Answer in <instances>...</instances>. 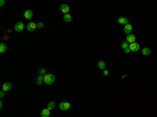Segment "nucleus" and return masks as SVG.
<instances>
[{
  "label": "nucleus",
  "instance_id": "1",
  "mask_svg": "<svg viewBox=\"0 0 157 117\" xmlns=\"http://www.w3.org/2000/svg\"><path fill=\"white\" fill-rule=\"evenodd\" d=\"M54 80H56V77L52 73H46L44 75V84L46 85H52L54 82Z\"/></svg>",
  "mask_w": 157,
  "mask_h": 117
},
{
  "label": "nucleus",
  "instance_id": "2",
  "mask_svg": "<svg viewBox=\"0 0 157 117\" xmlns=\"http://www.w3.org/2000/svg\"><path fill=\"white\" fill-rule=\"evenodd\" d=\"M59 108H60V110H62V111H68L71 109V105L69 103H66V101H62V103H60V105H59Z\"/></svg>",
  "mask_w": 157,
  "mask_h": 117
},
{
  "label": "nucleus",
  "instance_id": "3",
  "mask_svg": "<svg viewBox=\"0 0 157 117\" xmlns=\"http://www.w3.org/2000/svg\"><path fill=\"white\" fill-rule=\"evenodd\" d=\"M14 29H15L16 33L23 32V29H24V24H23V22H17L14 26Z\"/></svg>",
  "mask_w": 157,
  "mask_h": 117
},
{
  "label": "nucleus",
  "instance_id": "4",
  "mask_svg": "<svg viewBox=\"0 0 157 117\" xmlns=\"http://www.w3.org/2000/svg\"><path fill=\"white\" fill-rule=\"evenodd\" d=\"M139 48H140V46H139L138 43H136V42H134V43H132V44L129 45V49H130L131 51H133V52L138 51Z\"/></svg>",
  "mask_w": 157,
  "mask_h": 117
},
{
  "label": "nucleus",
  "instance_id": "5",
  "mask_svg": "<svg viewBox=\"0 0 157 117\" xmlns=\"http://www.w3.org/2000/svg\"><path fill=\"white\" fill-rule=\"evenodd\" d=\"M135 40H136V37H135L133 34L127 35V37H126V42H128L129 44H132V43H134Z\"/></svg>",
  "mask_w": 157,
  "mask_h": 117
},
{
  "label": "nucleus",
  "instance_id": "6",
  "mask_svg": "<svg viewBox=\"0 0 157 117\" xmlns=\"http://www.w3.org/2000/svg\"><path fill=\"white\" fill-rule=\"evenodd\" d=\"M36 27H37V23H35V22H29L28 24L26 25V28L29 33H33L34 30L36 29Z\"/></svg>",
  "mask_w": 157,
  "mask_h": 117
},
{
  "label": "nucleus",
  "instance_id": "7",
  "mask_svg": "<svg viewBox=\"0 0 157 117\" xmlns=\"http://www.w3.org/2000/svg\"><path fill=\"white\" fill-rule=\"evenodd\" d=\"M69 5L68 4H66V3H63V4L60 6V11L62 12L64 15H66V14H68V12H69Z\"/></svg>",
  "mask_w": 157,
  "mask_h": 117
},
{
  "label": "nucleus",
  "instance_id": "8",
  "mask_svg": "<svg viewBox=\"0 0 157 117\" xmlns=\"http://www.w3.org/2000/svg\"><path fill=\"white\" fill-rule=\"evenodd\" d=\"M34 16V13H33V11L31 10H25L24 12V18L27 19V20H30L31 18H33Z\"/></svg>",
  "mask_w": 157,
  "mask_h": 117
},
{
  "label": "nucleus",
  "instance_id": "9",
  "mask_svg": "<svg viewBox=\"0 0 157 117\" xmlns=\"http://www.w3.org/2000/svg\"><path fill=\"white\" fill-rule=\"evenodd\" d=\"M117 22L121 25H127V24H129V19L126 18V17H119L118 19H117Z\"/></svg>",
  "mask_w": 157,
  "mask_h": 117
},
{
  "label": "nucleus",
  "instance_id": "10",
  "mask_svg": "<svg viewBox=\"0 0 157 117\" xmlns=\"http://www.w3.org/2000/svg\"><path fill=\"white\" fill-rule=\"evenodd\" d=\"M132 29H133V26L130 24V23L124 26V33L127 34V35H130L132 33Z\"/></svg>",
  "mask_w": 157,
  "mask_h": 117
},
{
  "label": "nucleus",
  "instance_id": "11",
  "mask_svg": "<svg viewBox=\"0 0 157 117\" xmlns=\"http://www.w3.org/2000/svg\"><path fill=\"white\" fill-rule=\"evenodd\" d=\"M12 88H13V85H12L11 83H4L2 85V91L7 92V91H10Z\"/></svg>",
  "mask_w": 157,
  "mask_h": 117
},
{
  "label": "nucleus",
  "instance_id": "12",
  "mask_svg": "<svg viewBox=\"0 0 157 117\" xmlns=\"http://www.w3.org/2000/svg\"><path fill=\"white\" fill-rule=\"evenodd\" d=\"M6 50H7V45L5 43L1 42L0 43V53H4V52H6Z\"/></svg>",
  "mask_w": 157,
  "mask_h": 117
},
{
  "label": "nucleus",
  "instance_id": "13",
  "mask_svg": "<svg viewBox=\"0 0 157 117\" xmlns=\"http://www.w3.org/2000/svg\"><path fill=\"white\" fill-rule=\"evenodd\" d=\"M50 116V110L48 109H43L41 111V117H49Z\"/></svg>",
  "mask_w": 157,
  "mask_h": 117
},
{
  "label": "nucleus",
  "instance_id": "14",
  "mask_svg": "<svg viewBox=\"0 0 157 117\" xmlns=\"http://www.w3.org/2000/svg\"><path fill=\"white\" fill-rule=\"evenodd\" d=\"M63 20H64L65 22L69 23V22L72 21V16L70 14H66V15H64V17H63Z\"/></svg>",
  "mask_w": 157,
  "mask_h": 117
},
{
  "label": "nucleus",
  "instance_id": "15",
  "mask_svg": "<svg viewBox=\"0 0 157 117\" xmlns=\"http://www.w3.org/2000/svg\"><path fill=\"white\" fill-rule=\"evenodd\" d=\"M141 53L144 54V56H150L151 54V49L149 47H144L141 49Z\"/></svg>",
  "mask_w": 157,
  "mask_h": 117
},
{
  "label": "nucleus",
  "instance_id": "16",
  "mask_svg": "<svg viewBox=\"0 0 157 117\" xmlns=\"http://www.w3.org/2000/svg\"><path fill=\"white\" fill-rule=\"evenodd\" d=\"M97 67H99V69L105 70L106 69V63H105L104 61H99V62H97Z\"/></svg>",
  "mask_w": 157,
  "mask_h": 117
},
{
  "label": "nucleus",
  "instance_id": "17",
  "mask_svg": "<svg viewBox=\"0 0 157 117\" xmlns=\"http://www.w3.org/2000/svg\"><path fill=\"white\" fill-rule=\"evenodd\" d=\"M54 107H56V103H54L53 100H50L49 103H48V105H47V109H48V110H53L54 109Z\"/></svg>",
  "mask_w": 157,
  "mask_h": 117
},
{
  "label": "nucleus",
  "instance_id": "18",
  "mask_svg": "<svg viewBox=\"0 0 157 117\" xmlns=\"http://www.w3.org/2000/svg\"><path fill=\"white\" fill-rule=\"evenodd\" d=\"M42 83H44V75H38V79H37V85H42Z\"/></svg>",
  "mask_w": 157,
  "mask_h": 117
},
{
  "label": "nucleus",
  "instance_id": "19",
  "mask_svg": "<svg viewBox=\"0 0 157 117\" xmlns=\"http://www.w3.org/2000/svg\"><path fill=\"white\" fill-rule=\"evenodd\" d=\"M129 45H130V44H129L128 42H121V43H120V47L123 48L124 50L127 49V48H129Z\"/></svg>",
  "mask_w": 157,
  "mask_h": 117
},
{
  "label": "nucleus",
  "instance_id": "20",
  "mask_svg": "<svg viewBox=\"0 0 157 117\" xmlns=\"http://www.w3.org/2000/svg\"><path fill=\"white\" fill-rule=\"evenodd\" d=\"M46 70H45V68H41V69H39L38 70V73H39V75H45L46 74Z\"/></svg>",
  "mask_w": 157,
  "mask_h": 117
},
{
  "label": "nucleus",
  "instance_id": "21",
  "mask_svg": "<svg viewBox=\"0 0 157 117\" xmlns=\"http://www.w3.org/2000/svg\"><path fill=\"white\" fill-rule=\"evenodd\" d=\"M37 27L38 28H43V27H44V23L43 22H38L37 23Z\"/></svg>",
  "mask_w": 157,
  "mask_h": 117
},
{
  "label": "nucleus",
  "instance_id": "22",
  "mask_svg": "<svg viewBox=\"0 0 157 117\" xmlns=\"http://www.w3.org/2000/svg\"><path fill=\"white\" fill-rule=\"evenodd\" d=\"M4 96H5V91H1V92H0V97H1V98H3Z\"/></svg>",
  "mask_w": 157,
  "mask_h": 117
},
{
  "label": "nucleus",
  "instance_id": "23",
  "mask_svg": "<svg viewBox=\"0 0 157 117\" xmlns=\"http://www.w3.org/2000/svg\"><path fill=\"white\" fill-rule=\"evenodd\" d=\"M104 75H106V76H107V75H109V71H108V70H104Z\"/></svg>",
  "mask_w": 157,
  "mask_h": 117
},
{
  "label": "nucleus",
  "instance_id": "24",
  "mask_svg": "<svg viewBox=\"0 0 157 117\" xmlns=\"http://www.w3.org/2000/svg\"><path fill=\"white\" fill-rule=\"evenodd\" d=\"M4 4H5L4 0H1V1H0V5H1V6H3V5H4Z\"/></svg>",
  "mask_w": 157,
  "mask_h": 117
},
{
  "label": "nucleus",
  "instance_id": "25",
  "mask_svg": "<svg viewBox=\"0 0 157 117\" xmlns=\"http://www.w3.org/2000/svg\"><path fill=\"white\" fill-rule=\"evenodd\" d=\"M124 51H125V53H129V52H130V51H131V50H130V49H129V48H127V49H125V50H124Z\"/></svg>",
  "mask_w": 157,
  "mask_h": 117
},
{
  "label": "nucleus",
  "instance_id": "26",
  "mask_svg": "<svg viewBox=\"0 0 157 117\" xmlns=\"http://www.w3.org/2000/svg\"><path fill=\"white\" fill-rule=\"evenodd\" d=\"M3 107V104H2V101H0V109H2Z\"/></svg>",
  "mask_w": 157,
  "mask_h": 117
}]
</instances>
